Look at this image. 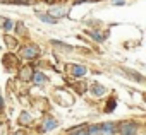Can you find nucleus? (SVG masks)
Returning a JSON list of instances; mask_svg holds the SVG:
<instances>
[{
  "mask_svg": "<svg viewBox=\"0 0 146 135\" xmlns=\"http://www.w3.org/2000/svg\"><path fill=\"white\" fill-rule=\"evenodd\" d=\"M115 108H117V99L115 98H110L107 101V104H105V113H112Z\"/></svg>",
  "mask_w": 146,
  "mask_h": 135,
  "instance_id": "nucleus-14",
  "label": "nucleus"
},
{
  "mask_svg": "<svg viewBox=\"0 0 146 135\" xmlns=\"http://www.w3.org/2000/svg\"><path fill=\"white\" fill-rule=\"evenodd\" d=\"M136 130H137V125L134 121H124L117 126V132L120 135H136Z\"/></svg>",
  "mask_w": 146,
  "mask_h": 135,
  "instance_id": "nucleus-2",
  "label": "nucleus"
},
{
  "mask_svg": "<svg viewBox=\"0 0 146 135\" xmlns=\"http://www.w3.org/2000/svg\"><path fill=\"white\" fill-rule=\"evenodd\" d=\"M14 135H24V133H23V132H21V130H19V132H16V133H14Z\"/></svg>",
  "mask_w": 146,
  "mask_h": 135,
  "instance_id": "nucleus-21",
  "label": "nucleus"
},
{
  "mask_svg": "<svg viewBox=\"0 0 146 135\" xmlns=\"http://www.w3.org/2000/svg\"><path fill=\"white\" fill-rule=\"evenodd\" d=\"M86 2H95V0H74L76 5H81V4H86Z\"/></svg>",
  "mask_w": 146,
  "mask_h": 135,
  "instance_id": "nucleus-18",
  "label": "nucleus"
},
{
  "mask_svg": "<svg viewBox=\"0 0 146 135\" xmlns=\"http://www.w3.org/2000/svg\"><path fill=\"white\" fill-rule=\"evenodd\" d=\"M31 121H33V116H31L28 111H23L21 116H19V123H21V125H29Z\"/></svg>",
  "mask_w": 146,
  "mask_h": 135,
  "instance_id": "nucleus-12",
  "label": "nucleus"
},
{
  "mask_svg": "<svg viewBox=\"0 0 146 135\" xmlns=\"http://www.w3.org/2000/svg\"><path fill=\"white\" fill-rule=\"evenodd\" d=\"M48 14L50 16H53L57 21H60V19H64L65 16H67V9L64 7V5H55V7H48Z\"/></svg>",
  "mask_w": 146,
  "mask_h": 135,
  "instance_id": "nucleus-3",
  "label": "nucleus"
},
{
  "mask_svg": "<svg viewBox=\"0 0 146 135\" xmlns=\"http://www.w3.org/2000/svg\"><path fill=\"white\" fill-rule=\"evenodd\" d=\"M57 120L55 118H52V116H46L45 120H43V123H41V132H50V130H55L57 128Z\"/></svg>",
  "mask_w": 146,
  "mask_h": 135,
  "instance_id": "nucleus-7",
  "label": "nucleus"
},
{
  "mask_svg": "<svg viewBox=\"0 0 146 135\" xmlns=\"http://www.w3.org/2000/svg\"><path fill=\"white\" fill-rule=\"evenodd\" d=\"M90 92H91L95 98H100V96H105L107 89H105V86H102V84H98V82H93V84L90 86Z\"/></svg>",
  "mask_w": 146,
  "mask_h": 135,
  "instance_id": "nucleus-9",
  "label": "nucleus"
},
{
  "mask_svg": "<svg viewBox=\"0 0 146 135\" xmlns=\"http://www.w3.org/2000/svg\"><path fill=\"white\" fill-rule=\"evenodd\" d=\"M0 29H4L5 33H11V31L14 29V21L2 16V21H0Z\"/></svg>",
  "mask_w": 146,
  "mask_h": 135,
  "instance_id": "nucleus-10",
  "label": "nucleus"
},
{
  "mask_svg": "<svg viewBox=\"0 0 146 135\" xmlns=\"http://www.w3.org/2000/svg\"><path fill=\"white\" fill-rule=\"evenodd\" d=\"M112 4H113V5H124V4H125V0H113Z\"/></svg>",
  "mask_w": 146,
  "mask_h": 135,
  "instance_id": "nucleus-19",
  "label": "nucleus"
},
{
  "mask_svg": "<svg viewBox=\"0 0 146 135\" xmlns=\"http://www.w3.org/2000/svg\"><path fill=\"white\" fill-rule=\"evenodd\" d=\"M67 69H69V72L74 75V77H84V75L88 74V69H86V67H84V65H78V63L69 65Z\"/></svg>",
  "mask_w": 146,
  "mask_h": 135,
  "instance_id": "nucleus-5",
  "label": "nucleus"
},
{
  "mask_svg": "<svg viewBox=\"0 0 146 135\" xmlns=\"http://www.w3.org/2000/svg\"><path fill=\"white\" fill-rule=\"evenodd\" d=\"M86 34H88L90 38H93L95 41H98V43H102V41L105 39V36H107L105 33H96V31H93V29H91V31L88 29V31H86Z\"/></svg>",
  "mask_w": 146,
  "mask_h": 135,
  "instance_id": "nucleus-11",
  "label": "nucleus"
},
{
  "mask_svg": "<svg viewBox=\"0 0 146 135\" xmlns=\"http://www.w3.org/2000/svg\"><path fill=\"white\" fill-rule=\"evenodd\" d=\"M19 56L24 58V60H36L40 56V48L36 45H31V43L29 45H24L19 50Z\"/></svg>",
  "mask_w": 146,
  "mask_h": 135,
  "instance_id": "nucleus-1",
  "label": "nucleus"
},
{
  "mask_svg": "<svg viewBox=\"0 0 146 135\" xmlns=\"http://www.w3.org/2000/svg\"><path fill=\"white\" fill-rule=\"evenodd\" d=\"M31 75H33V70L29 69V67H24V69H21L19 77H21L23 81H31Z\"/></svg>",
  "mask_w": 146,
  "mask_h": 135,
  "instance_id": "nucleus-13",
  "label": "nucleus"
},
{
  "mask_svg": "<svg viewBox=\"0 0 146 135\" xmlns=\"http://www.w3.org/2000/svg\"><path fill=\"white\" fill-rule=\"evenodd\" d=\"M43 2H45L46 5H55V4H57V0H43Z\"/></svg>",
  "mask_w": 146,
  "mask_h": 135,
  "instance_id": "nucleus-20",
  "label": "nucleus"
},
{
  "mask_svg": "<svg viewBox=\"0 0 146 135\" xmlns=\"http://www.w3.org/2000/svg\"><path fill=\"white\" fill-rule=\"evenodd\" d=\"M12 31H16V34L17 36H21V34H24L26 33V28H24V24L19 21V22H14V29Z\"/></svg>",
  "mask_w": 146,
  "mask_h": 135,
  "instance_id": "nucleus-17",
  "label": "nucleus"
},
{
  "mask_svg": "<svg viewBox=\"0 0 146 135\" xmlns=\"http://www.w3.org/2000/svg\"><path fill=\"white\" fill-rule=\"evenodd\" d=\"M36 17H38L41 22H45V24H57V22H58L53 16H50L48 12H41V10H36Z\"/></svg>",
  "mask_w": 146,
  "mask_h": 135,
  "instance_id": "nucleus-8",
  "label": "nucleus"
},
{
  "mask_svg": "<svg viewBox=\"0 0 146 135\" xmlns=\"http://www.w3.org/2000/svg\"><path fill=\"white\" fill-rule=\"evenodd\" d=\"M31 82L35 84V86H40V87H43L46 82H48V77L41 72V70H33V75H31Z\"/></svg>",
  "mask_w": 146,
  "mask_h": 135,
  "instance_id": "nucleus-4",
  "label": "nucleus"
},
{
  "mask_svg": "<svg viewBox=\"0 0 146 135\" xmlns=\"http://www.w3.org/2000/svg\"><path fill=\"white\" fill-rule=\"evenodd\" d=\"M50 43H52L53 46L60 48V50H65V51H70V50H72V46H69V45H65V43H62V41H57V39H50Z\"/></svg>",
  "mask_w": 146,
  "mask_h": 135,
  "instance_id": "nucleus-15",
  "label": "nucleus"
},
{
  "mask_svg": "<svg viewBox=\"0 0 146 135\" xmlns=\"http://www.w3.org/2000/svg\"><path fill=\"white\" fill-rule=\"evenodd\" d=\"M69 135H90V133H88V130H86L84 126L79 125V126H76V128H72Z\"/></svg>",
  "mask_w": 146,
  "mask_h": 135,
  "instance_id": "nucleus-16",
  "label": "nucleus"
},
{
  "mask_svg": "<svg viewBox=\"0 0 146 135\" xmlns=\"http://www.w3.org/2000/svg\"><path fill=\"white\" fill-rule=\"evenodd\" d=\"M117 126H119V123H113V121H108V123H102V125H100V133L115 135V133H117Z\"/></svg>",
  "mask_w": 146,
  "mask_h": 135,
  "instance_id": "nucleus-6",
  "label": "nucleus"
}]
</instances>
